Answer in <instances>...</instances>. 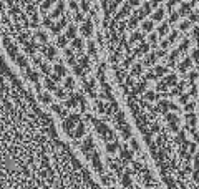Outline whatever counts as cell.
<instances>
[{"label": "cell", "mask_w": 199, "mask_h": 189, "mask_svg": "<svg viewBox=\"0 0 199 189\" xmlns=\"http://www.w3.org/2000/svg\"><path fill=\"white\" fill-rule=\"evenodd\" d=\"M2 189H103L5 61L2 63Z\"/></svg>", "instance_id": "6da1fadb"}]
</instances>
